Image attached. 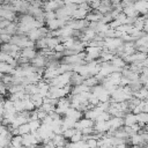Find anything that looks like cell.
<instances>
[{
  "label": "cell",
  "mask_w": 148,
  "mask_h": 148,
  "mask_svg": "<svg viewBox=\"0 0 148 148\" xmlns=\"http://www.w3.org/2000/svg\"><path fill=\"white\" fill-rule=\"evenodd\" d=\"M39 142H40V140L37 136H35L32 133H29V134H25L22 136V145L25 148H35Z\"/></svg>",
  "instance_id": "obj_1"
},
{
  "label": "cell",
  "mask_w": 148,
  "mask_h": 148,
  "mask_svg": "<svg viewBox=\"0 0 148 148\" xmlns=\"http://www.w3.org/2000/svg\"><path fill=\"white\" fill-rule=\"evenodd\" d=\"M71 108V101L69 98H60L58 101V104L56 106V113H58L59 116L60 114H66L67 110Z\"/></svg>",
  "instance_id": "obj_2"
},
{
  "label": "cell",
  "mask_w": 148,
  "mask_h": 148,
  "mask_svg": "<svg viewBox=\"0 0 148 148\" xmlns=\"http://www.w3.org/2000/svg\"><path fill=\"white\" fill-rule=\"evenodd\" d=\"M94 125H95V121H94V120H90V119H87V118H82V119H80L79 121H76L74 128L81 132V131L84 130V128L94 127Z\"/></svg>",
  "instance_id": "obj_3"
},
{
  "label": "cell",
  "mask_w": 148,
  "mask_h": 148,
  "mask_svg": "<svg viewBox=\"0 0 148 148\" xmlns=\"http://www.w3.org/2000/svg\"><path fill=\"white\" fill-rule=\"evenodd\" d=\"M62 6H64V2L61 1H47L43 3V9L45 12H56Z\"/></svg>",
  "instance_id": "obj_4"
},
{
  "label": "cell",
  "mask_w": 148,
  "mask_h": 148,
  "mask_svg": "<svg viewBox=\"0 0 148 148\" xmlns=\"http://www.w3.org/2000/svg\"><path fill=\"white\" fill-rule=\"evenodd\" d=\"M94 131L96 133H99V134L108 133L110 131L109 121H96L95 125H94Z\"/></svg>",
  "instance_id": "obj_5"
},
{
  "label": "cell",
  "mask_w": 148,
  "mask_h": 148,
  "mask_svg": "<svg viewBox=\"0 0 148 148\" xmlns=\"http://www.w3.org/2000/svg\"><path fill=\"white\" fill-rule=\"evenodd\" d=\"M38 52H36L35 47H27V49H22L21 50V57L28 59V60H32L37 57Z\"/></svg>",
  "instance_id": "obj_6"
},
{
  "label": "cell",
  "mask_w": 148,
  "mask_h": 148,
  "mask_svg": "<svg viewBox=\"0 0 148 148\" xmlns=\"http://www.w3.org/2000/svg\"><path fill=\"white\" fill-rule=\"evenodd\" d=\"M46 62H47L46 57H44V56H42V54L38 53L37 57L31 60V64H32L31 66H34L36 68H43L44 66H46Z\"/></svg>",
  "instance_id": "obj_7"
},
{
  "label": "cell",
  "mask_w": 148,
  "mask_h": 148,
  "mask_svg": "<svg viewBox=\"0 0 148 148\" xmlns=\"http://www.w3.org/2000/svg\"><path fill=\"white\" fill-rule=\"evenodd\" d=\"M134 8L139 14L147 15L148 14V1H135Z\"/></svg>",
  "instance_id": "obj_8"
},
{
  "label": "cell",
  "mask_w": 148,
  "mask_h": 148,
  "mask_svg": "<svg viewBox=\"0 0 148 148\" xmlns=\"http://www.w3.org/2000/svg\"><path fill=\"white\" fill-rule=\"evenodd\" d=\"M65 117L71 118V119L75 120V121H79L80 119H82V112L79 111V110H76V109H74V108H69V109L67 110Z\"/></svg>",
  "instance_id": "obj_9"
},
{
  "label": "cell",
  "mask_w": 148,
  "mask_h": 148,
  "mask_svg": "<svg viewBox=\"0 0 148 148\" xmlns=\"http://www.w3.org/2000/svg\"><path fill=\"white\" fill-rule=\"evenodd\" d=\"M135 124H138V119H136V114H134L133 112L131 113H126L124 117V125L125 127H132Z\"/></svg>",
  "instance_id": "obj_10"
},
{
  "label": "cell",
  "mask_w": 148,
  "mask_h": 148,
  "mask_svg": "<svg viewBox=\"0 0 148 148\" xmlns=\"http://www.w3.org/2000/svg\"><path fill=\"white\" fill-rule=\"evenodd\" d=\"M130 142L133 146H141L142 147V145H145V139H143L142 133H136L133 136H131L130 138Z\"/></svg>",
  "instance_id": "obj_11"
},
{
  "label": "cell",
  "mask_w": 148,
  "mask_h": 148,
  "mask_svg": "<svg viewBox=\"0 0 148 148\" xmlns=\"http://www.w3.org/2000/svg\"><path fill=\"white\" fill-rule=\"evenodd\" d=\"M133 97L138 98L139 101H147L148 99V89L142 87L141 89H139V90L133 92Z\"/></svg>",
  "instance_id": "obj_12"
},
{
  "label": "cell",
  "mask_w": 148,
  "mask_h": 148,
  "mask_svg": "<svg viewBox=\"0 0 148 148\" xmlns=\"http://www.w3.org/2000/svg\"><path fill=\"white\" fill-rule=\"evenodd\" d=\"M102 18H103V15L99 14L97 10H95V12H92V13H88V15H87V17H86V20H87L89 23H90V22H101Z\"/></svg>",
  "instance_id": "obj_13"
},
{
  "label": "cell",
  "mask_w": 148,
  "mask_h": 148,
  "mask_svg": "<svg viewBox=\"0 0 148 148\" xmlns=\"http://www.w3.org/2000/svg\"><path fill=\"white\" fill-rule=\"evenodd\" d=\"M89 12L84 10V9H81L77 7V9L74 12V14L72 15V20H86L87 15H88Z\"/></svg>",
  "instance_id": "obj_14"
},
{
  "label": "cell",
  "mask_w": 148,
  "mask_h": 148,
  "mask_svg": "<svg viewBox=\"0 0 148 148\" xmlns=\"http://www.w3.org/2000/svg\"><path fill=\"white\" fill-rule=\"evenodd\" d=\"M86 91H90V88L82 83V84H79V86H74L72 88L71 92H72V95H80V94L86 92Z\"/></svg>",
  "instance_id": "obj_15"
},
{
  "label": "cell",
  "mask_w": 148,
  "mask_h": 148,
  "mask_svg": "<svg viewBox=\"0 0 148 148\" xmlns=\"http://www.w3.org/2000/svg\"><path fill=\"white\" fill-rule=\"evenodd\" d=\"M52 141H53V143H54L56 147H65V146L67 145L66 139L64 138L62 134H56Z\"/></svg>",
  "instance_id": "obj_16"
},
{
  "label": "cell",
  "mask_w": 148,
  "mask_h": 148,
  "mask_svg": "<svg viewBox=\"0 0 148 148\" xmlns=\"http://www.w3.org/2000/svg\"><path fill=\"white\" fill-rule=\"evenodd\" d=\"M83 82H84V77L81 76L80 74L73 72L72 77H71V84H73V86H79V84H82Z\"/></svg>",
  "instance_id": "obj_17"
},
{
  "label": "cell",
  "mask_w": 148,
  "mask_h": 148,
  "mask_svg": "<svg viewBox=\"0 0 148 148\" xmlns=\"http://www.w3.org/2000/svg\"><path fill=\"white\" fill-rule=\"evenodd\" d=\"M15 68L13 67V66H10L9 64H7V62H0V73L1 74H10L12 75V73H13V71H14Z\"/></svg>",
  "instance_id": "obj_18"
},
{
  "label": "cell",
  "mask_w": 148,
  "mask_h": 148,
  "mask_svg": "<svg viewBox=\"0 0 148 148\" xmlns=\"http://www.w3.org/2000/svg\"><path fill=\"white\" fill-rule=\"evenodd\" d=\"M136 119H138V124L141 127L148 125V112H141L136 114Z\"/></svg>",
  "instance_id": "obj_19"
},
{
  "label": "cell",
  "mask_w": 148,
  "mask_h": 148,
  "mask_svg": "<svg viewBox=\"0 0 148 148\" xmlns=\"http://www.w3.org/2000/svg\"><path fill=\"white\" fill-rule=\"evenodd\" d=\"M121 77H123V74H121V73H118V72H114V73H112V74L109 76L110 81H111L114 86H117V87H119V86H120Z\"/></svg>",
  "instance_id": "obj_20"
},
{
  "label": "cell",
  "mask_w": 148,
  "mask_h": 148,
  "mask_svg": "<svg viewBox=\"0 0 148 148\" xmlns=\"http://www.w3.org/2000/svg\"><path fill=\"white\" fill-rule=\"evenodd\" d=\"M60 43L61 42H60V39L58 37H47V49L51 50V51H53L54 47Z\"/></svg>",
  "instance_id": "obj_21"
},
{
  "label": "cell",
  "mask_w": 148,
  "mask_h": 148,
  "mask_svg": "<svg viewBox=\"0 0 148 148\" xmlns=\"http://www.w3.org/2000/svg\"><path fill=\"white\" fill-rule=\"evenodd\" d=\"M75 124H76V121H75V120H73V119H71V118H67V117H65V118L62 119V130L65 131V130L74 128Z\"/></svg>",
  "instance_id": "obj_22"
},
{
  "label": "cell",
  "mask_w": 148,
  "mask_h": 148,
  "mask_svg": "<svg viewBox=\"0 0 148 148\" xmlns=\"http://www.w3.org/2000/svg\"><path fill=\"white\" fill-rule=\"evenodd\" d=\"M24 91L28 94V95H36L39 92V89L37 87V84H28L24 87Z\"/></svg>",
  "instance_id": "obj_23"
},
{
  "label": "cell",
  "mask_w": 148,
  "mask_h": 148,
  "mask_svg": "<svg viewBox=\"0 0 148 148\" xmlns=\"http://www.w3.org/2000/svg\"><path fill=\"white\" fill-rule=\"evenodd\" d=\"M22 103H23L24 111H27V112H32V111H34V109H35V104H34V102H32L30 98L23 99Z\"/></svg>",
  "instance_id": "obj_24"
},
{
  "label": "cell",
  "mask_w": 148,
  "mask_h": 148,
  "mask_svg": "<svg viewBox=\"0 0 148 148\" xmlns=\"http://www.w3.org/2000/svg\"><path fill=\"white\" fill-rule=\"evenodd\" d=\"M29 127H30V131L31 132H35V131H38L40 125H42V121L40 120H29L28 123Z\"/></svg>",
  "instance_id": "obj_25"
},
{
  "label": "cell",
  "mask_w": 148,
  "mask_h": 148,
  "mask_svg": "<svg viewBox=\"0 0 148 148\" xmlns=\"http://www.w3.org/2000/svg\"><path fill=\"white\" fill-rule=\"evenodd\" d=\"M35 46L38 47V49H40V50L47 49V37H43L39 40H37L36 44H35Z\"/></svg>",
  "instance_id": "obj_26"
},
{
  "label": "cell",
  "mask_w": 148,
  "mask_h": 148,
  "mask_svg": "<svg viewBox=\"0 0 148 148\" xmlns=\"http://www.w3.org/2000/svg\"><path fill=\"white\" fill-rule=\"evenodd\" d=\"M97 83H98V81H97V79H96L95 76L88 77V79H86V80H84V82H83V84H86V86H87V87H89L90 89H91V88H94L95 86H97Z\"/></svg>",
  "instance_id": "obj_27"
},
{
  "label": "cell",
  "mask_w": 148,
  "mask_h": 148,
  "mask_svg": "<svg viewBox=\"0 0 148 148\" xmlns=\"http://www.w3.org/2000/svg\"><path fill=\"white\" fill-rule=\"evenodd\" d=\"M10 146L16 147V148L23 146V145H22V136H21V135H15V136H13V138H12V141H10Z\"/></svg>",
  "instance_id": "obj_28"
},
{
  "label": "cell",
  "mask_w": 148,
  "mask_h": 148,
  "mask_svg": "<svg viewBox=\"0 0 148 148\" xmlns=\"http://www.w3.org/2000/svg\"><path fill=\"white\" fill-rule=\"evenodd\" d=\"M29 133H31V131H30V127H29L28 124H24V125H22V126L18 127V135L23 136V135L29 134Z\"/></svg>",
  "instance_id": "obj_29"
},
{
  "label": "cell",
  "mask_w": 148,
  "mask_h": 148,
  "mask_svg": "<svg viewBox=\"0 0 148 148\" xmlns=\"http://www.w3.org/2000/svg\"><path fill=\"white\" fill-rule=\"evenodd\" d=\"M86 143H87L88 148H98V142H97V139L92 138L91 135H90V136H89V139L86 141Z\"/></svg>",
  "instance_id": "obj_30"
},
{
  "label": "cell",
  "mask_w": 148,
  "mask_h": 148,
  "mask_svg": "<svg viewBox=\"0 0 148 148\" xmlns=\"http://www.w3.org/2000/svg\"><path fill=\"white\" fill-rule=\"evenodd\" d=\"M110 118H111L110 113L105 111V112H102V113L97 117V119H96L95 121H109V120H110Z\"/></svg>",
  "instance_id": "obj_31"
},
{
  "label": "cell",
  "mask_w": 148,
  "mask_h": 148,
  "mask_svg": "<svg viewBox=\"0 0 148 148\" xmlns=\"http://www.w3.org/2000/svg\"><path fill=\"white\" fill-rule=\"evenodd\" d=\"M75 133H76V130H75V128H69V130H65V131L62 132V135H64L65 139H69V140H71V138H72Z\"/></svg>",
  "instance_id": "obj_32"
},
{
  "label": "cell",
  "mask_w": 148,
  "mask_h": 148,
  "mask_svg": "<svg viewBox=\"0 0 148 148\" xmlns=\"http://www.w3.org/2000/svg\"><path fill=\"white\" fill-rule=\"evenodd\" d=\"M54 18H57L56 12H44V20H45V22H46V21L54 20Z\"/></svg>",
  "instance_id": "obj_33"
},
{
  "label": "cell",
  "mask_w": 148,
  "mask_h": 148,
  "mask_svg": "<svg viewBox=\"0 0 148 148\" xmlns=\"http://www.w3.org/2000/svg\"><path fill=\"white\" fill-rule=\"evenodd\" d=\"M82 138H83L82 133H81L80 131H77V130H76V133L71 138V142L76 143V142H79V141H82Z\"/></svg>",
  "instance_id": "obj_34"
},
{
  "label": "cell",
  "mask_w": 148,
  "mask_h": 148,
  "mask_svg": "<svg viewBox=\"0 0 148 148\" xmlns=\"http://www.w3.org/2000/svg\"><path fill=\"white\" fill-rule=\"evenodd\" d=\"M53 51L57 52V53H64V52L66 51V47H65V45H64L62 43H60V44H58V45L54 47Z\"/></svg>",
  "instance_id": "obj_35"
},
{
  "label": "cell",
  "mask_w": 148,
  "mask_h": 148,
  "mask_svg": "<svg viewBox=\"0 0 148 148\" xmlns=\"http://www.w3.org/2000/svg\"><path fill=\"white\" fill-rule=\"evenodd\" d=\"M52 121H53V118H52L50 114H47V116L42 120V124H44V125H50V126H51Z\"/></svg>",
  "instance_id": "obj_36"
},
{
  "label": "cell",
  "mask_w": 148,
  "mask_h": 148,
  "mask_svg": "<svg viewBox=\"0 0 148 148\" xmlns=\"http://www.w3.org/2000/svg\"><path fill=\"white\" fill-rule=\"evenodd\" d=\"M46 116H47V113H46V112H44L43 110H40V109H38V110H37V117H38V120H40V121H42Z\"/></svg>",
  "instance_id": "obj_37"
},
{
  "label": "cell",
  "mask_w": 148,
  "mask_h": 148,
  "mask_svg": "<svg viewBox=\"0 0 148 148\" xmlns=\"http://www.w3.org/2000/svg\"><path fill=\"white\" fill-rule=\"evenodd\" d=\"M76 148H88V146H87V143H86V141H79V142H76Z\"/></svg>",
  "instance_id": "obj_38"
},
{
  "label": "cell",
  "mask_w": 148,
  "mask_h": 148,
  "mask_svg": "<svg viewBox=\"0 0 148 148\" xmlns=\"http://www.w3.org/2000/svg\"><path fill=\"white\" fill-rule=\"evenodd\" d=\"M143 32L148 34V17L145 20V25H143Z\"/></svg>",
  "instance_id": "obj_39"
},
{
  "label": "cell",
  "mask_w": 148,
  "mask_h": 148,
  "mask_svg": "<svg viewBox=\"0 0 148 148\" xmlns=\"http://www.w3.org/2000/svg\"><path fill=\"white\" fill-rule=\"evenodd\" d=\"M142 135H143V139H145V145H148V133H142Z\"/></svg>",
  "instance_id": "obj_40"
},
{
  "label": "cell",
  "mask_w": 148,
  "mask_h": 148,
  "mask_svg": "<svg viewBox=\"0 0 148 148\" xmlns=\"http://www.w3.org/2000/svg\"><path fill=\"white\" fill-rule=\"evenodd\" d=\"M2 76H3V74H1V73H0V81H1V79H2Z\"/></svg>",
  "instance_id": "obj_41"
},
{
  "label": "cell",
  "mask_w": 148,
  "mask_h": 148,
  "mask_svg": "<svg viewBox=\"0 0 148 148\" xmlns=\"http://www.w3.org/2000/svg\"><path fill=\"white\" fill-rule=\"evenodd\" d=\"M35 148H44V147H40V146H36Z\"/></svg>",
  "instance_id": "obj_42"
},
{
  "label": "cell",
  "mask_w": 148,
  "mask_h": 148,
  "mask_svg": "<svg viewBox=\"0 0 148 148\" xmlns=\"http://www.w3.org/2000/svg\"><path fill=\"white\" fill-rule=\"evenodd\" d=\"M8 148H16V147H13V146H9Z\"/></svg>",
  "instance_id": "obj_43"
},
{
  "label": "cell",
  "mask_w": 148,
  "mask_h": 148,
  "mask_svg": "<svg viewBox=\"0 0 148 148\" xmlns=\"http://www.w3.org/2000/svg\"><path fill=\"white\" fill-rule=\"evenodd\" d=\"M147 15H148V14H147Z\"/></svg>",
  "instance_id": "obj_44"
}]
</instances>
